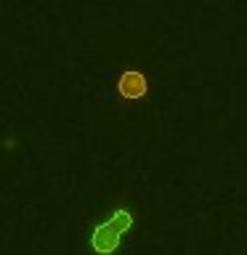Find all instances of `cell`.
I'll return each instance as SVG.
<instances>
[{
  "mask_svg": "<svg viewBox=\"0 0 247 255\" xmlns=\"http://www.w3.org/2000/svg\"><path fill=\"white\" fill-rule=\"evenodd\" d=\"M117 93L123 96L125 101H138L149 93V80L141 69H125L123 75L117 77Z\"/></svg>",
  "mask_w": 247,
  "mask_h": 255,
  "instance_id": "obj_2",
  "label": "cell"
},
{
  "mask_svg": "<svg viewBox=\"0 0 247 255\" xmlns=\"http://www.w3.org/2000/svg\"><path fill=\"white\" fill-rule=\"evenodd\" d=\"M133 226V213L127 207H117L112 213V218L107 223L93 229V237H91V247L99 255H112L123 242V234H127V229Z\"/></svg>",
  "mask_w": 247,
  "mask_h": 255,
  "instance_id": "obj_1",
  "label": "cell"
}]
</instances>
